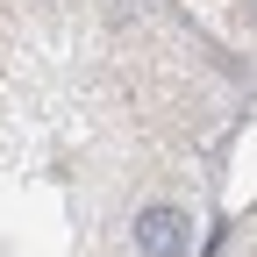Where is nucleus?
Instances as JSON below:
<instances>
[{"label":"nucleus","instance_id":"nucleus-1","mask_svg":"<svg viewBox=\"0 0 257 257\" xmlns=\"http://www.w3.org/2000/svg\"><path fill=\"white\" fill-rule=\"evenodd\" d=\"M186 229H193V221L179 207H143L136 214V250L143 257H186Z\"/></svg>","mask_w":257,"mask_h":257},{"label":"nucleus","instance_id":"nucleus-2","mask_svg":"<svg viewBox=\"0 0 257 257\" xmlns=\"http://www.w3.org/2000/svg\"><path fill=\"white\" fill-rule=\"evenodd\" d=\"M250 8H257V0H250Z\"/></svg>","mask_w":257,"mask_h":257}]
</instances>
